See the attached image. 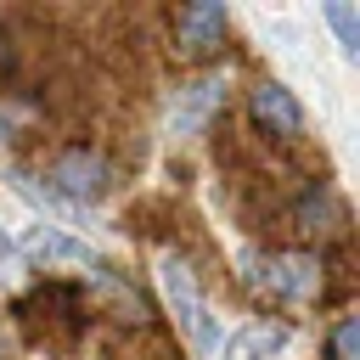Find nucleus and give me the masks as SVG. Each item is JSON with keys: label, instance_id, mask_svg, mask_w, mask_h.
Wrapping results in <instances>:
<instances>
[{"label": "nucleus", "instance_id": "obj_1", "mask_svg": "<svg viewBox=\"0 0 360 360\" xmlns=\"http://www.w3.org/2000/svg\"><path fill=\"white\" fill-rule=\"evenodd\" d=\"M158 281H163V298H169L174 321H180V326H186L197 343H214V326H208V304H202V287H197L191 264H186V259H163Z\"/></svg>", "mask_w": 360, "mask_h": 360}, {"label": "nucleus", "instance_id": "obj_11", "mask_svg": "<svg viewBox=\"0 0 360 360\" xmlns=\"http://www.w3.org/2000/svg\"><path fill=\"white\" fill-rule=\"evenodd\" d=\"M11 259H17V242H11V236H6V231H0V270H6V264H11Z\"/></svg>", "mask_w": 360, "mask_h": 360}, {"label": "nucleus", "instance_id": "obj_3", "mask_svg": "<svg viewBox=\"0 0 360 360\" xmlns=\"http://www.w3.org/2000/svg\"><path fill=\"white\" fill-rule=\"evenodd\" d=\"M253 281L276 298H315L321 292V264L309 253H276V259H259Z\"/></svg>", "mask_w": 360, "mask_h": 360}, {"label": "nucleus", "instance_id": "obj_5", "mask_svg": "<svg viewBox=\"0 0 360 360\" xmlns=\"http://www.w3.org/2000/svg\"><path fill=\"white\" fill-rule=\"evenodd\" d=\"M248 112H253V124L264 129V135H298L304 129V107H298V96L287 90V84H259L253 96H248Z\"/></svg>", "mask_w": 360, "mask_h": 360}, {"label": "nucleus", "instance_id": "obj_7", "mask_svg": "<svg viewBox=\"0 0 360 360\" xmlns=\"http://www.w3.org/2000/svg\"><path fill=\"white\" fill-rule=\"evenodd\" d=\"M219 101H225V79H219V73H214V79L186 84V90L174 96V107H169V129H174V135H197Z\"/></svg>", "mask_w": 360, "mask_h": 360}, {"label": "nucleus", "instance_id": "obj_8", "mask_svg": "<svg viewBox=\"0 0 360 360\" xmlns=\"http://www.w3.org/2000/svg\"><path fill=\"white\" fill-rule=\"evenodd\" d=\"M281 343H287V326H281V321H253V326H242V332L225 343L219 360H270Z\"/></svg>", "mask_w": 360, "mask_h": 360}, {"label": "nucleus", "instance_id": "obj_10", "mask_svg": "<svg viewBox=\"0 0 360 360\" xmlns=\"http://www.w3.org/2000/svg\"><path fill=\"white\" fill-rule=\"evenodd\" d=\"M326 349H332V360H354V349H360V315H343V321L332 326Z\"/></svg>", "mask_w": 360, "mask_h": 360}, {"label": "nucleus", "instance_id": "obj_2", "mask_svg": "<svg viewBox=\"0 0 360 360\" xmlns=\"http://www.w3.org/2000/svg\"><path fill=\"white\" fill-rule=\"evenodd\" d=\"M225 28H231L225 6H214V0L180 6V11H174V51H180V56H208V51L225 45Z\"/></svg>", "mask_w": 360, "mask_h": 360}, {"label": "nucleus", "instance_id": "obj_6", "mask_svg": "<svg viewBox=\"0 0 360 360\" xmlns=\"http://www.w3.org/2000/svg\"><path fill=\"white\" fill-rule=\"evenodd\" d=\"M22 253L34 259V264H45V270H56V264H79V270H107L84 242H73V236H62L56 225H34L28 236H22Z\"/></svg>", "mask_w": 360, "mask_h": 360}, {"label": "nucleus", "instance_id": "obj_4", "mask_svg": "<svg viewBox=\"0 0 360 360\" xmlns=\"http://www.w3.org/2000/svg\"><path fill=\"white\" fill-rule=\"evenodd\" d=\"M51 180H56L62 197H73V202H96V197L107 191V163H101L90 146H68V152L51 163Z\"/></svg>", "mask_w": 360, "mask_h": 360}, {"label": "nucleus", "instance_id": "obj_9", "mask_svg": "<svg viewBox=\"0 0 360 360\" xmlns=\"http://www.w3.org/2000/svg\"><path fill=\"white\" fill-rule=\"evenodd\" d=\"M326 22L338 28V45H343V56H354V51H360V17H354V6H343V0H326Z\"/></svg>", "mask_w": 360, "mask_h": 360}, {"label": "nucleus", "instance_id": "obj_12", "mask_svg": "<svg viewBox=\"0 0 360 360\" xmlns=\"http://www.w3.org/2000/svg\"><path fill=\"white\" fill-rule=\"evenodd\" d=\"M6 56H11V51H6V34H0V62H6Z\"/></svg>", "mask_w": 360, "mask_h": 360}]
</instances>
